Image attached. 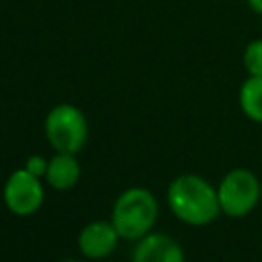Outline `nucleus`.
<instances>
[{
    "label": "nucleus",
    "mask_w": 262,
    "mask_h": 262,
    "mask_svg": "<svg viewBox=\"0 0 262 262\" xmlns=\"http://www.w3.org/2000/svg\"><path fill=\"white\" fill-rule=\"evenodd\" d=\"M166 203L172 215L186 225H207L221 213L217 188L199 174L176 176L166 190Z\"/></svg>",
    "instance_id": "1"
},
{
    "label": "nucleus",
    "mask_w": 262,
    "mask_h": 262,
    "mask_svg": "<svg viewBox=\"0 0 262 262\" xmlns=\"http://www.w3.org/2000/svg\"><path fill=\"white\" fill-rule=\"evenodd\" d=\"M158 213L160 205L156 194L143 186H131L115 199L111 221L119 231L121 239L137 242L149 231H154Z\"/></svg>",
    "instance_id": "2"
},
{
    "label": "nucleus",
    "mask_w": 262,
    "mask_h": 262,
    "mask_svg": "<svg viewBox=\"0 0 262 262\" xmlns=\"http://www.w3.org/2000/svg\"><path fill=\"white\" fill-rule=\"evenodd\" d=\"M47 143L55 151L78 154L88 141V121L82 108L70 102L55 104L43 121Z\"/></svg>",
    "instance_id": "3"
},
{
    "label": "nucleus",
    "mask_w": 262,
    "mask_h": 262,
    "mask_svg": "<svg viewBox=\"0 0 262 262\" xmlns=\"http://www.w3.org/2000/svg\"><path fill=\"white\" fill-rule=\"evenodd\" d=\"M260 194H262L260 180L248 168L229 170L217 186L221 213L227 217H235V219L252 213L260 201Z\"/></svg>",
    "instance_id": "4"
},
{
    "label": "nucleus",
    "mask_w": 262,
    "mask_h": 262,
    "mask_svg": "<svg viewBox=\"0 0 262 262\" xmlns=\"http://www.w3.org/2000/svg\"><path fill=\"white\" fill-rule=\"evenodd\" d=\"M2 201L6 209L16 217L35 215L45 201V188L41 178L31 174L25 166L10 172L2 186Z\"/></svg>",
    "instance_id": "5"
},
{
    "label": "nucleus",
    "mask_w": 262,
    "mask_h": 262,
    "mask_svg": "<svg viewBox=\"0 0 262 262\" xmlns=\"http://www.w3.org/2000/svg\"><path fill=\"white\" fill-rule=\"evenodd\" d=\"M119 239H121V235L115 229L111 219L108 221L96 219V221L86 223L80 229V233L76 237V244H78V252L82 254V258L102 260V258H106L115 252Z\"/></svg>",
    "instance_id": "6"
},
{
    "label": "nucleus",
    "mask_w": 262,
    "mask_h": 262,
    "mask_svg": "<svg viewBox=\"0 0 262 262\" xmlns=\"http://www.w3.org/2000/svg\"><path fill=\"white\" fill-rule=\"evenodd\" d=\"M131 262H184V250L172 235L149 231L135 242Z\"/></svg>",
    "instance_id": "7"
},
{
    "label": "nucleus",
    "mask_w": 262,
    "mask_h": 262,
    "mask_svg": "<svg viewBox=\"0 0 262 262\" xmlns=\"http://www.w3.org/2000/svg\"><path fill=\"white\" fill-rule=\"evenodd\" d=\"M82 174L80 162L76 158V154H63V151H55L49 158L47 164V172H45V182L53 188V190H70L78 184Z\"/></svg>",
    "instance_id": "8"
},
{
    "label": "nucleus",
    "mask_w": 262,
    "mask_h": 262,
    "mask_svg": "<svg viewBox=\"0 0 262 262\" xmlns=\"http://www.w3.org/2000/svg\"><path fill=\"white\" fill-rule=\"evenodd\" d=\"M237 100L250 121L262 123V76H248L239 86Z\"/></svg>",
    "instance_id": "9"
},
{
    "label": "nucleus",
    "mask_w": 262,
    "mask_h": 262,
    "mask_svg": "<svg viewBox=\"0 0 262 262\" xmlns=\"http://www.w3.org/2000/svg\"><path fill=\"white\" fill-rule=\"evenodd\" d=\"M242 61H244V68H246L248 76H262V37L252 39L244 47Z\"/></svg>",
    "instance_id": "10"
},
{
    "label": "nucleus",
    "mask_w": 262,
    "mask_h": 262,
    "mask_svg": "<svg viewBox=\"0 0 262 262\" xmlns=\"http://www.w3.org/2000/svg\"><path fill=\"white\" fill-rule=\"evenodd\" d=\"M47 164H49V160H47V158H43V156L35 154V156H29V158H27V162H25V168H27L31 174H35V176H39V178H45V172H47Z\"/></svg>",
    "instance_id": "11"
},
{
    "label": "nucleus",
    "mask_w": 262,
    "mask_h": 262,
    "mask_svg": "<svg viewBox=\"0 0 262 262\" xmlns=\"http://www.w3.org/2000/svg\"><path fill=\"white\" fill-rule=\"evenodd\" d=\"M254 14H262V0H246Z\"/></svg>",
    "instance_id": "12"
},
{
    "label": "nucleus",
    "mask_w": 262,
    "mask_h": 262,
    "mask_svg": "<svg viewBox=\"0 0 262 262\" xmlns=\"http://www.w3.org/2000/svg\"><path fill=\"white\" fill-rule=\"evenodd\" d=\"M61 262H82V260H74V258H72V260H61Z\"/></svg>",
    "instance_id": "13"
}]
</instances>
